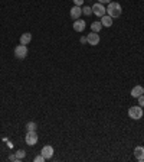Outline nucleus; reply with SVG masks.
I'll use <instances>...</instances> for the list:
<instances>
[{
    "label": "nucleus",
    "instance_id": "nucleus-1",
    "mask_svg": "<svg viewBox=\"0 0 144 162\" xmlns=\"http://www.w3.org/2000/svg\"><path fill=\"white\" fill-rule=\"evenodd\" d=\"M107 13H108V16H111L112 19H114V17L121 16L123 9H121V6H120L117 2H111V3H108V6H107Z\"/></svg>",
    "mask_w": 144,
    "mask_h": 162
},
{
    "label": "nucleus",
    "instance_id": "nucleus-2",
    "mask_svg": "<svg viewBox=\"0 0 144 162\" xmlns=\"http://www.w3.org/2000/svg\"><path fill=\"white\" fill-rule=\"evenodd\" d=\"M128 116L131 117L133 120H138L143 117V107L141 106H133L128 109Z\"/></svg>",
    "mask_w": 144,
    "mask_h": 162
},
{
    "label": "nucleus",
    "instance_id": "nucleus-3",
    "mask_svg": "<svg viewBox=\"0 0 144 162\" xmlns=\"http://www.w3.org/2000/svg\"><path fill=\"white\" fill-rule=\"evenodd\" d=\"M25 141H26V145H29V146L36 145V143H37V133H36V130H30V132L26 133Z\"/></svg>",
    "mask_w": 144,
    "mask_h": 162
},
{
    "label": "nucleus",
    "instance_id": "nucleus-4",
    "mask_svg": "<svg viewBox=\"0 0 144 162\" xmlns=\"http://www.w3.org/2000/svg\"><path fill=\"white\" fill-rule=\"evenodd\" d=\"M15 55H16V58L19 59H23L26 58V55H28V46L26 45H17L16 48H15Z\"/></svg>",
    "mask_w": 144,
    "mask_h": 162
},
{
    "label": "nucleus",
    "instance_id": "nucleus-5",
    "mask_svg": "<svg viewBox=\"0 0 144 162\" xmlns=\"http://www.w3.org/2000/svg\"><path fill=\"white\" fill-rule=\"evenodd\" d=\"M105 12H107V9L104 7V4H101V3H95L94 6H92V13H94L95 16L103 17L104 15H105Z\"/></svg>",
    "mask_w": 144,
    "mask_h": 162
},
{
    "label": "nucleus",
    "instance_id": "nucleus-6",
    "mask_svg": "<svg viewBox=\"0 0 144 162\" xmlns=\"http://www.w3.org/2000/svg\"><path fill=\"white\" fill-rule=\"evenodd\" d=\"M86 42L89 44V45L95 46V45H98L99 44V35L97 32H91L88 36H86Z\"/></svg>",
    "mask_w": 144,
    "mask_h": 162
},
{
    "label": "nucleus",
    "instance_id": "nucleus-7",
    "mask_svg": "<svg viewBox=\"0 0 144 162\" xmlns=\"http://www.w3.org/2000/svg\"><path fill=\"white\" fill-rule=\"evenodd\" d=\"M41 155L45 159H50L52 156H54V148H52V146H49V145L43 146V148H42V150H41Z\"/></svg>",
    "mask_w": 144,
    "mask_h": 162
},
{
    "label": "nucleus",
    "instance_id": "nucleus-8",
    "mask_svg": "<svg viewBox=\"0 0 144 162\" xmlns=\"http://www.w3.org/2000/svg\"><path fill=\"white\" fill-rule=\"evenodd\" d=\"M69 15H71V17H72L74 21L79 19V17H81V15H82V9H81V6H74V7L71 9Z\"/></svg>",
    "mask_w": 144,
    "mask_h": 162
},
{
    "label": "nucleus",
    "instance_id": "nucleus-9",
    "mask_svg": "<svg viewBox=\"0 0 144 162\" xmlns=\"http://www.w3.org/2000/svg\"><path fill=\"white\" fill-rule=\"evenodd\" d=\"M134 156L137 161H144V146H136L134 148Z\"/></svg>",
    "mask_w": 144,
    "mask_h": 162
},
{
    "label": "nucleus",
    "instance_id": "nucleus-10",
    "mask_svg": "<svg viewBox=\"0 0 144 162\" xmlns=\"http://www.w3.org/2000/svg\"><path fill=\"white\" fill-rule=\"evenodd\" d=\"M72 28H74L75 32H82L85 29V22L81 21V19H76V21L72 23Z\"/></svg>",
    "mask_w": 144,
    "mask_h": 162
},
{
    "label": "nucleus",
    "instance_id": "nucleus-11",
    "mask_svg": "<svg viewBox=\"0 0 144 162\" xmlns=\"http://www.w3.org/2000/svg\"><path fill=\"white\" fill-rule=\"evenodd\" d=\"M141 94H144V88L141 86H136V87H133L131 90V97L137 99V97H140Z\"/></svg>",
    "mask_w": 144,
    "mask_h": 162
},
{
    "label": "nucleus",
    "instance_id": "nucleus-12",
    "mask_svg": "<svg viewBox=\"0 0 144 162\" xmlns=\"http://www.w3.org/2000/svg\"><path fill=\"white\" fill-rule=\"evenodd\" d=\"M101 25L105 26V28H110V26H112V17L111 16H107V15H104V16L101 17Z\"/></svg>",
    "mask_w": 144,
    "mask_h": 162
},
{
    "label": "nucleus",
    "instance_id": "nucleus-13",
    "mask_svg": "<svg viewBox=\"0 0 144 162\" xmlns=\"http://www.w3.org/2000/svg\"><path fill=\"white\" fill-rule=\"evenodd\" d=\"M30 41H32V33L26 32V33H23V35H20V44L22 45H28Z\"/></svg>",
    "mask_w": 144,
    "mask_h": 162
},
{
    "label": "nucleus",
    "instance_id": "nucleus-14",
    "mask_svg": "<svg viewBox=\"0 0 144 162\" xmlns=\"http://www.w3.org/2000/svg\"><path fill=\"white\" fill-rule=\"evenodd\" d=\"M101 29H103V25H101V22H94V23H91V30H92V32H97V33H98Z\"/></svg>",
    "mask_w": 144,
    "mask_h": 162
},
{
    "label": "nucleus",
    "instance_id": "nucleus-15",
    "mask_svg": "<svg viewBox=\"0 0 144 162\" xmlns=\"http://www.w3.org/2000/svg\"><path fill=\"white\" fill-rule=\"evenodd\" d=\"M16 158H17V161H20V159H23L26 156V152L23 149H19V150H16Z\"/></svg>",
    "mask_w": 144,
    "mask_h": 162
},
{
    "label": "nucleus",
    "instance_id": "nucleus-16",
    "mask_svg": "<svg viewBox=\"0 0 144 162\" xmlns=\"http://www.w3.org/2000/svg\"><path fill=\"white\" fill-rule=\"evenodd\" d=\"M26 130H28V132H30V130H36V123H35V122H29V123H26Z\"/></svg>",
    "mask_w": 144,
    "mask_h": 162
},
{
    "label": "nucleus",
    "instance_id": "nucleus-17",
    "mask_svg": "<svg viewBox=\"0 0 144 162\" xmlns=\"http://www.w3.org/2000/svg\"><path fill=\"white\" fill-rule=\"evenodd\" d=\"M82 13L85 15V16H91V15H92V7H89V6H84Z\"/></svg>",
    "mask_w": 144,
    "mask_h": 162
},
{
    "label": "nucleus",
    "instance_id": "nucleus-18",
    "mask_svg": "<svg viewBox=\"0 0 144 162\" xmlns=\"http://www.w3.org/2000/svg\"><path fill=\"white\" fill-rule=\"evenodd\" d=\"M138 99V104H140L141 107H144V94H141L140 97H137Z\"/></svg>",
    "mask_w": 144,
    "mask_h": 162
},
{
    "label": "nucleus",
    "instance_id": "nucleus-19",
    "mask_svg": "<svg viewBox=\"0 0 144 162\" xmlns=\"http://www.w3.org/2000/svg\"><path fill=\"white\" fill-rule=\"evenodd\" d=\"M33 161H35V162H43V161H45V158H43L42 155H39V156H35Z\"/></svg>",
    "mask_w": 144,
    "mask_h": 162
},
{
    "label": "nucleus",
    "instance_id": "nucleus-20",
    "mask_svg": "<svg viewBox=\"0 0 144 162\" xmlns=\"http://www.w3.org/2000/svg\"><path fill=\"white\" fill-rule=\"evenodd\" d=\"M72 2L75 3V6H81L84 3V0H72Z\"/></svg>",
    "mask_w": 144,
    "mask_h": 162
},
{
    "label": "nucleus",
    "instance_id": "nucleus-21",
    "mask_svg": "<svg viewBox=\"0 0 144 162\" xmlns=\"http://www.w3.org/2000/svg\"><path fill=\"white\" fill-rule=\"evenodd\" d=\"M98 3H101V4H108V3H111V0H98Z\"/></svg>",
    "mask_w": 144,
    "mask_h": 162
},
{
    "label": "nucleus",
    "instance_id": "nucleus-22",
    "mask_svg": "<svg viewBox=\"0 0 144 162\" xmlns=\"http://www.w3.org/2000/svg\"><path fill=\"white\" fill-rule=\"evenodd\" d=\"M9 161H17L16 155H10V156H9Z\"/></svg>",
    "mask_w": 144,
    "mask_h": 162
},
{
    "label": "nucleus",
    "instance_id": "nucleus-23",
    "mask_svg": "<svg viewBox=\"0 0 144 162\" xmlns=\"http://www.w3.org/2000/svg\"><path fill=\"white\" fill-rule=\"evenodd\" d=\"M85 42H86V38H81V44H85Z\"/></svg>",
    "mask_w": 144,
    "mask_h": 162
}]
</instances>
